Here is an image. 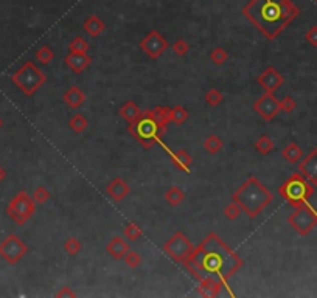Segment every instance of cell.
I'll list each match as a JSON object with an SVG mask.
<instances>
[{
    "instance_id": "1",
    "label": "cell",
    "mask_w": 317,
    "mask_h": 298,
    "mask_svg": "<svg viewBox=\"0 0 317 298\" xmlns=\"http://www.w3.org/2000/svg\"><path fill=\"white\" fill-rule=\"evenodd\" d=\"M184 264L198 281L202 278H213L221 283H227L243 267L244 262L216 233L212 231L198 247H195L193 253Z\"/></svg>"
},
{
    "instance_id": "2",
    "label": "cell",
    "mask_w": 317,
    "mask_h": 298,
    "mask_svg": "<svg viewBox=\"0 0 317 298\" xmlns=\"http://www.w3.org/2000/svg\"><path fill=\"white\" fill-rule=\"evenodd\" d=\"M243 14L266 39L274 41L300 14V10L292 0H250Z\"/></svg>"
},
{
    "instance_id": "3",
    "label": "cell",
    "mask_w": 317,
    "mask_h": 298,
    "mask_svg": "<svg viewBox=\"0 0 317 298\" xmlns=\"http://www.w3.org/2000/svg\"><path fill=\"white\" fill-rule=\"evenodd\" d=\"M232 200L241 207L247 217L255 219L267 205H271L274 194L255 176H249L247 180L232 194Z\"/></svg>"
},
{
    "instance_id": "4",
    "label": "cell",
    "mask_w": 317,
    "mask_h": 298,
    "mask_svg": "<svg viewBox=\"0 0 317 298\" xmlns=\"http://www.w3.org/2000/svg\"><path fill=\"white\" fill-rule=\"evenodd\" d=\"M165 131L167 128L154 118L152 111L141 112L135 121L129 123L128 128L131 137H134L146 149H151L155 143H161V138L165 134Z\"/></svg>"
},
{
    "instance_id": "5",
    "label": "cell",
    "mask_w": 317,
    "mask_h": 298,
    "mask_svg": "<svg viewBox=\"0 0 317 298\" xmlns=\"http://www.w3.org/2000/svg\"><path fill=\"white\" fill-rule=\"evenodd\" d=\"M278 194L295 208L308 203V200L314 194V185L308 182L300 172H294L281 183V186L278 188Z\"/></svg>"
},
{
    "instance_id": "6",
    "label": "cell",
    "mask_w": 317,
    "mask_h": 298,
    "mask_svg": "<svg viewBox=\"0 0 317 298\" xmlns=\"http://www.w3.org/2000/svg\"><path fill=\"white\" fill-rule=\"evenodd\" d=\"M11 81H13V84L18 86L27 97H31V95H35V93L45 84L47 76L35 64V62L27 61L18 72L13 73Z\"/></svg>"
},
{
    "instance_id": "7",
    "label": "cell",
    "mask_w": 317,
    "mask_h": 298,
    "mask_svg": "<svg viewBox=\"0 0 317 298\" xmlns=\"http://www.w3.org/2000/svg\"><path fill=\"white\" fill-rule=\"evenodd\" d=\"M36 213V202L35 199L28 196V193L21 191L16 194L7 207V214L13 219L18 225L27 224L33 214Z\"/></svg>"
},
{
    "instance_id": "8",
    "label": "cell",
    "mask_w": 317,
    "mask_h": 298,
    "mask_svg": "<svg viewBox=\"0 0 317 298\" xmlns=\"http://www.w3.org/2000/svg\"><path fill=\"white\" fill-rule=\"evenodd\" d=\"M288 224L300 234V236H308V234L312 231V228L317 225V211L309 205V203L295 207L294 213H291L288 217Z\"/></svg>"
},
{
    "instance_id": "9",
    "label": "cell",
    "mask_w": 317,
    "mask_h": 298,
    "mask_svg": "<svg viewBox=\"0 0 317 298\" xmlns=\"http://www.w3.org/2000/svg\"><path fill=\"white\" fill-rule=\"evenodd\" d=\"M164 252L173 259V261H176V262H185L190 255L193 253V250H195V245L193 242L190 241L185 234L182 231H176L173 234V236L164 244L162 247Z\"/></svg>"
},
{
    "instance_id": "10",
    "label": "cell",
    "mask_w": 317,
    "mask_h": 298,
    "mask_svg": "<svg viewBox=\"0 0 317 298\" xmlns=\"http://www.w3.org/2000/svg\"><path fill=\"white\" fill-rule=\"evenodd\" d=\"M28 253L27 244L18 238L16 234H10L2 242H0V256H2L8 264H18L25 255Z\"/></svg>"
},
{
    "instance_id": "11",
    "label": "cell",
    "mask_w": 317,
    "mask_h": 298,
    "mask_svg": "<svg viewBox=\"0 0 317 298\" xmlns=\"http://www.w3.org/2000/svg\"><path fill=\"white\" fill-rule=\"evenodd\" d=\"M168 41L165 39L164 35H161L158 31L152 30L149 33L140 41V49L145 55H148L151 59H158L167 50H168Z\"/></svg>"
},
{
    "instance_id": "12",
    "label": "cell",
    "mask_w": 317,
    "mask_h": 298,
    "mask_svg": "<svg viewBox=\"0 0 317 298\" xmlns=\"http://www.w3.org/2000/svg\"><path fill=\"white\" fill-rule=\"evenodd\" d=\"M253 112L258 114L263 120L271 121L274 120L280 112V100H277V97L274 93L264 92V95H261L255 103H253Z\"/></svg>"
},
{
    "instance_id": "13",
    "label": "cell",
    "mask_w": 317,
    "mask_h": 298,
    "mask_svg": "<svg viewBox=\"0 0 317 298\" xmlns=\"http://www.w3.org/2000/svg\"><path fill=\"white\" fill-rule=\"evenodd\" d=\"M257 83L264 89V92L269 93H275L284 83V78L283 75L272 66H269L258 78H257Z\"/></svg>"
},
{
    "instance_id": "14",
    "label": "cell",
    "mask_w": 317,
    "mask_h": 298,
    "mask_svg": "<svg viewBox=\"0 0 317 298\" xmlns=\"http://www.w3.org/2000/svg\"><path fill=\"white\" fill-rule=\"evenodd\" d=\"M298 172L308 182L317 186V148H314L305 159L298 162Z\"/></svg>"
},
{
    "instance_id": "15",
    "label": "cell",
    "mask_w": 317,
    "mask_h": 298,
    "mask_svg": "<svg viewBox=\"0 0 317 298\" xmlns=\"http://www.w3.org/2000/svg\"><path fill=\"white\" fill-rule=\"evenodd\" d=\"M129 193H131L129 185L120 177L112 179L110 183H107V186H106V194L114 202H121L123 199L129 196Z\"/></svg>"
},
{
    "instance_id": "16",
    "label": "cell",
    "mask_w": 317,
    "mask_h": 298,
    "mask_svg": "<svg viewBox=\"0 0 317 298\" xmlns=\"http://www.w3.org/2000/svg\"><path fill=\"white\" fill-rule=\"evenodd\" d=\"M64 62H66L67 67L72 72H75V73H83L92 64V58L87 53H73V52H70L64 58Z\"/></svg>"
},
{
    "instance_id": "17",
    "label": "cell",
    "mask_w": 317,
    "mask_h": 298,
    "mask_svg": "<svg viewBox=\"0 0 317 298\" xmlns=\"http://www.w3.org/2000/svg\"><path fill=\"white\" fill-rule=\"evenodd\" d=\"M226 284L227 283H221V281L213 279V278H202V279H199L198 290L202 296L213 298V296L221 295V290L226 287Z\"/></svg>"
},
{
    "instance_id": "18",
    "label": "cell",
    "mask_w": 317,
    "mask_h": 298,
    "mask_svg": "<svg viewBox=\"0 0 317 298\" xmlns=\"http://www.w3.org/2000/svg\"><path fill=\"white\" fill-rule=\"evenodd\" d=\"M129 244L126 242L121 236H114L112 239H110L106 245V252L112 256L114 259L120 261L124 258V255L129 252Z\"/></svg>"
},
{
    "instance_id": "19",
    "label": "cell",
    "mask_w": 317,
    "mask_h": 298,
    "mask_svg": "<svg viewBox=\"0 0 317 298\" xmlns=\"http://www.w3.org/2000/svg\"><path fill=\"white\" fill-rule=\"evenodd\" d=\"M62 101H64L70 109H79L86 103V95L78 86H70L64 92V95H62Z\"/></svg>"
},
{
    "instance_id": "20",
    "label": "cell",
    "mask_w": 317,
    "mask_h": 298,
    "mask_svg": "<svg viewBox=\"0 0 317 298\" xmlns=\"http://www.w3.org/2000/svg\"><path fill=\"white\" fill-rule=\"evenodd\" d=\"M170 152V159L173 162V165L176 166L179 171L182 172H190L193 166V159L192 155L188 154L187 149H179V151H168Z\"/></svg>"
},
{
    "instance_id": "21",
    "label": "cell",
    "mask_w": 317,
    "mask_h": 298,
    "mask_svg": "<svg viewBox=\"0 0 317 298\" xmlns=\"http://www.w3.org/2000/svg\"><path fill=\"white\" fill-rule=\"evenodd\" d=\"M83 27L92 38H98L106 30V24L98 18V16H90V18L84 22Z\"/></svg>"
},
{
    "instance_id": "22",
    "label": "cell",
    "mask_w": 317,
    "mask_h": 298,
    "mask_svg": "<svg viewBox=\"0 0 317 298\" xmlns=\"http://www.w3.org/2000/svg\"><path fill=\"white\" fill-rule=\"evenodd\" d=\"M118 114H120V117H121L123 120H126L128 123H132V121H135V120L140 117L141 111H140V107H138L134 101H126V103L120 107Z\"/></svg>"
},
{
    "instance_id": "23",
    "label": "cell",
    "mask_w": 317,
    "mask_h": 298,
    "mask_svg": "<svg viewBox=\"0 0 317 298\" xmlns=\"http://www.w3.org/2000/svg\"><path fill=\"white\" fill-rule=\"evenodd\" d=\"M281 157L289 163H298L300 160L303 159V151L298 145L295 143H289L286 148L281 151Z\"/></svg>"
},
{
    "instance_id": "24",
    "label": "cell",
    "mask_w": 317,
    "mask_h": 298,
    "mask_svg": "<svg viewBox=\"0 0 317 298\" xmlns=\"http://www.w3.org/2000/svg\"><path fill=\"white\" fill-rule=\"evenodd\" d=\"M165 200L170 207H179L181 203L185 200V193L181 190L179 186H170L165 193Z\"/></svg>"
},
{
    "instance_id": "25",
    "label": "cell",
    "mask_w": 317,
    "mask_h": 298,
    "mask_svg": "<svg viewBox=\"0 0 317 298\" xmlns=\"http://www.w3.org/2000/svg\"><path fill=\"white\" fill-rule=\"evenodd\" d=\"M89 126V121L83 114H75L70 120H69V128L76 132V134H83Z\"/></svg>"
},
{
    "instance_id": "26",
    "label": "cell",
    "mask_w": 317,
    "mask_h": 298,
    "mask_svg": "<svg viewBox=\"0 0 317 298\" xmlns=\"http://www.w3.org/2000/svg\"><path fill=\"white\" fill-rule=\"evenodd\" d=\"M223 146H224L223 140H221L216 134H212L204 140V149L209 154H218L221 149H223Z\"/></svg>"
},
{
    "instance_id": "27",
    "label": "cell",
    "mask_w": 317,
    "mask_h": 298,
    "mask_svg": "<svg viewBox=\"0 0 317 298\" xmlns=\"http://www.w3.org/2000/svg\"><path fill=\"white\" fill-rule=\"evenodd\" d=\"M154 118L162 124V126H168L171 123V107H165V106H155L152 109Z\"/></svg>"
},
{
    "instance_id": "28",
    "label": "cell",
    "mask_w": 317,
    "mask_h": 298,
    "mask_svg": "<svg viewBox=\"0 0 317 298\" xmlns=\"http://www.w3.org/2000/svg\"><path fill=\"white\" fill-rule=\"evenodd\" d=\"M188 117H190L188 111H187V109H185L184 106H181V104L174 106V107L171 109V121H173V123H176L178 126H182V124L188 120Z\"/></svg>"
},
{
    "instance_id": "29",
    "label": "cell",
    "mask_w": 317,
    "mask_h": 298,
    "mask_svg": "<svg viewBox=\"0 0 317 298\" xmlns=\"http://www.w3.org/2000/svg\"><path fill=\"white\" fill-rule=\"evenodd\" d=\"M255 149L258 154L261 155H267L269 152H272L274 149V142H272V138L271 137H267V135H261L257 142H255Z\"/></svg>"
},
{
    "instance_id": "30",
    "label": "cell",
    "mask_w": 317,
    "mask_h": 298,
    "mask_svg": "<svg viewBox=\"0 0 317 298\" xmlns=\"http://www.w3.org/2000/svg\"><path fill=\"white\" fill-rule=\"evenodd\" d=\"M90 49L89 42L83 38V36H76L70 44H69V50L73 53H87Z\"/></svg>"
},
{
    "instance_id": "31",
    "label": "cell",
    "mask_w": 317,
    "mask_h": 298,
    "mask_svg": "<svg viewBox=\"0 0 317 298\" xmlns=\"http://www.w3.org/2000/svg\"><path fill=\"white\" fill-rule=\"evenodd\" d=\"M210 59L215 66L221 67V66H224L227 59H229V53L226 52V49H223V47H216V49L212 50L210 53Z\"/></svg>"
},
{
    "instance_id": "32",
    "label": "cell",
    "mask_w": 317,
    "mask_h": 298,
    "mask_svg": "<svg viewBox=\"0 0 317 298\" xmlns=\"http://www.w3.org/2000/svg\"><path fill=\"white\" fill-rule=\"evenodd\" d=\"M204 100H205V103H207V106H210V107H218L221 103H223L224 97H223V93H221L218 89H210L207 93H205Z\"/></svg>"
},
{
    "instance_id": "33",
    "label": "cell",
    "mask_w": 317,
    "mask_h": 298,
    "mask_svg": "<svg viewBox=\"0 0 317 298\" xmlns=\"http://www.w3.org/2000/svg\"><path fill=\"white\" fill-rule=\"evenodd\" d=\"M36 59L42 64H50V62L55 59V52L50 49L49 45H42L41 49L36 52Z\"/></svg>"
},
{
    "instance_id": "34",
    "label": "cell",
    "mask_w": 317,
    "mask_h": 298,
    "mask_svg": "<svg viewBox=\"0 0 317 298\" xmlns=\"http://www.w3.org/2000/svg\"><path fill=\"white\" fill-rule=\"evenodd\" d=\"M124 238H128V241L131 242H135L137 239L141 238V234H143V231H141V228L137 225V224H128L124 227Z\"/></svg>"
},
{
    "instance_id": "35",
    "label": "cell",
    "mask_w": 317,
    "mask_h": 298,
    "mask_svg": "<svg viewBox=\"0 0 317 298\" xmlns=\"http://www.w3.org/2000/svg\"><path fill=\"white\" fill-rule=\"evenodd\" d=\"M62 247H64L67 255L75 256V255H78L79 252H81V241L76 239V238H69V239H66V242H64V245H62Z\"/></svg>"
},
{
    "instance_id": "36",
    "label": "cell",
    "mask_w": 317,
    "mask_h": 298,
    "mask_svg": "<svg viewBox=\"0 0 317 298\" xmlns=\"http://www.w3.org/2000/svg\"><path fill=\"white\" fill-rule=\"evenodd\" d=\"M243 213V210H241V207L238 205L236 202H230L229 205H226L224 207V216L229 219V221H235V219H238L240 217V214Z\"/></svg>"
},
{
    "instance_id": "37",
    "label": "cell",
    "mask_w": 317,
    "mask_h": 298,
    "mask_svg": "<svg viewBox=\"0 0 317 298\" xmlns=\"http://www.w3.org/2000/svg\"><path fill=\"white\" fill-rule=\"evenodd\" d=\"M123 261L126 262V265H128V267L137 269L138 265H140V262H141V256L137 252H134V250H129V252L124 255Z\"/></svg>"
},
{
    "instance_id": "38",
    "label": "cell",
    "mask_w": 317,
    "mask_h": 298,
    "mask_svg": "<svg viewBox=\"0 0 317 298\" xmlns=\"http://www.w3.org/2000/svg\"><path fill=\"white\" fill-rule=\"evenodd\" d=\"M171 49L178 56H185L190 52V44L185 39H178L176 42L171 45Z\"/></svg>"
},
{
    "instance_id": "39",
    "label": "cell",
    "mask_w": 317,
    "mask_h": 298,
    "mask_svg": "<svg viewBox=\"0 0 317 298\" xmlns=\"http://www.w3.org/2000/svg\"><path fill=\"white\" fill-rule=\"evenodd\" d=\"M50 191L47 190L45 186H38L36 190H35V193H33V199H35V202L36 203H45L47 200L50 199Z\"/></svg>"
},
{
    "instance_id": "40",
    "label": "cell",
    "mask_w": 317,
    "mask_h": 298,
    "mask_svg": "<svg viewBox=\"0 0 317 298\" xmlns=\"http://www.w3.org/2000/svg\"><path fill=\"white\" fill-rule=\"evenodd\" d=\"M295 106H297V103H295V100L291 95H286V97H284L280 101V109H281L283 112H286V114L294 112L295 111Z\"/></svg>"
},
{
    "instance_id": "41",
    "label": "cell",
    "mask_w": 317,
    "mask_h": 298,
    "mask_svg": "<svg viewBox=\"0 0 317 298\" xmlns=\"http://www.w3.org/2000/svg\"><path fill=\"white\" fill-rule=\"evenodd\" d=\"M305 39H306L312 47H317V25H315V27H311V28L306 31Z\"/></svg>"
},
{
    "instance_id": "42",
    "label": "cell",
    "mask_w": 317,
    "mask_h": 298,
    "mask_svg": "<svg viewBox=\"0 0 317 298\" xmlns=\"http://www.w3.org/2000/svg\"><path fill=\"white\" fill-rule=\"evenodd\" d=\"M56 296H59V298H72V296H76V293L69 286H64L59 292H56Z\"/></svg>"
},
{
    "instance_id": "43",
    "label": "cell",
    "mask_w": 317,
    "mask_h": 298,
    "mask_svg": "<svg viewBox=\"0 0 317 298\" xmlns=\"http://www.w3.org/2000/svg\"><path fill=\"white\" fill-rule=\"evenodd\" d=\"M5 177H7V171H5L2 166H0V183H2V182L5 180Z\"/></svg>"
},
{
    "instance_id": "44",
    "label": "cell",
    "mask_w": 317,
    "mask_h": 298,
    "mask_svg": "<svg viewBox=\"0 0 317 298\" xmlns=\"http://www.w3.org/2000/svg\"><path fill=\"white\" fill-rule=\"evenodd\" d=\"M2 126H4V120L0 118V129H2Z\"/></svg>"
},
{
    "instance_id": "45",
    "label": "cell",
    "mask_w": 317,
    "mask_h": 298,
    "mask_svg": "<svg viewBox=\"0 0 317 298\" xmlns=\"http://www.w3.org/2000/svg\"><path fill=\"white\" fill-rule=\"evenodd\" d=\"M315 2H317V0H315Z\"/></svg>"
}]
</instances>
